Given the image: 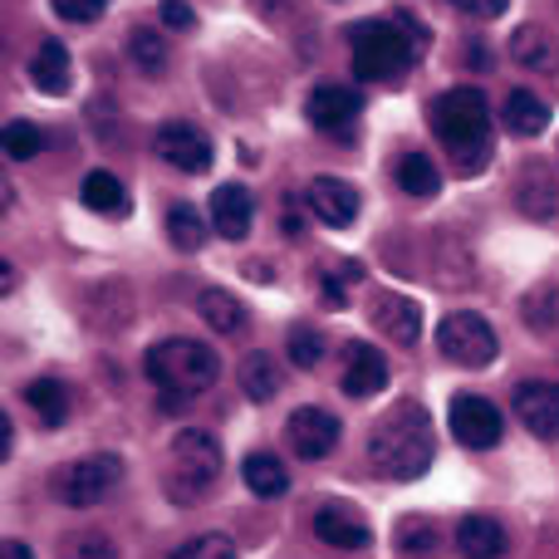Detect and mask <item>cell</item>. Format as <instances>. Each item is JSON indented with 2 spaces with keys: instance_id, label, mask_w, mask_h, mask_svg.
I'll return each instance as SVG.
<instances>
[{
  "instance_id": "obj_38",
  "label": "cell",
  "mask_w": 559,
  "mask_h": 559,
  "mask_svg": "<svg viewBox=\"0 0 559 559\" xmlns=\"http://www.w3.org/2000/svg\"><path fill=\"white\" fill-rule=\"evenodd\" d=\"M163 25L167 29H192L197 25V15H192V5H187V0H163Z\"/></svg>"
},
{
  "instance_id": "obj_29",
  "label": "cell",
  "mask_w": 559,
  "mask_h": 559,
  "mask_svg": "<svg viewBox=\"0 0 559 559\" xmlns=\"http://www.w3.org/2000/svg\"><path fill=\"white\" fill-rule=\"evenodd\" d=\"M167 236H173V246H182V251H202L206 246V222L197 216V206L177 202L173 212H167Z\"/></svg>"
},
{
  "instance_id": "obj_4",
  "label": "cell",
  "mask_w": 559,
  "mask_h": 559,
  "mask_svg": "<svg viewBox=\"0 0 559 559\" xmlns=\"http://www.w3.org/2000/svg\"><path fill=\"white\" fill-rule=\"evenodd\" d=\"M417 55H423V39H417L413 29L397 25L393 15L368 20V25H354V74L364 79V84L397 79Z\"/></svg>"
},
{
  "instance_id": "obj_36",
  "label": "cell",
  "mask_w": 559,
  "mask_h": 559,
  "mask_svg": "<svg viewBox=\"0 0 559 559\" xmlns=\"http://www.w3.org/2000/svg\"><path fill=\"white\" fill-rule=\"evenodd\" d=\"M55 5L59 20H69V25H88V20H98L108 10V0H49Z\"/></svg>"
},
{
  "instance_id": "obj_41",
  "label": "cell",
  "mask_w": 559,
  "mask_h": 559,
  "mask_svg": "<svg viewBox=\"0 0 559 559\" xmlns=\"http://www.w3.org/2000/svg\"><path fill=\"white\" fill-rule=\"evenodd\" d=\"M0 559H35V555H29V545H20V540H5V550H0Z\"/></svg>"
},
{
  "instance_id": "obj_15",
  "label": "cell",
  "mask_w": 559,
  "mask_h": 559,
  "mask_svg": "<svg viewBox=\"0 0 559 559\" xmlns=\"http://www.w3.org/2000/svg\"><path fill=\"white\" fill-rule=\"evenodd\" d=\"M388 388V358L373 344L344 348V393L348 397H378Z\"/></svg>"
},
{
  "instance_id": "obj_10",
  "label": "cell",
  "mask_w": 559,
  "mask_h": 559,
  "mask_svg": "<svg viewBox=\"0 0 559 559\" xmlns=\"http://www.w3.org/2000/svg\"><path fill=\"white\" fill-rule=\"evenodd\" d=\"M452 437L462 447H496L501 442V413L491 407V397L481 393H456L452 397Z\"/></svg>"
},
{
  "instance_id": "obj_2",
  "label": "cell",
  "mask_w": 559,
  "mask_h": 559,
  "mask_svg": "<svg viewBox=\"0 0 559 559\" xmlns=\"http://www.w3.org/2000/svg\"><path fill=\"white\" fill-rule=\"evenodd\" d=\"M432 133L447 143L456 173H481L486 157H491V108H486L481 88H452V94L432 98Z\"/></svg>"
},
{
  "instance_id": "obj_6",
  "label": "cell",
  "mask_w": 559,
  "mask_h": 559,
  "mask_svg": "<svg viewBox=\"0 0 559 559\" xmlns=\"http://www.w3.org/2000/svg\"><path fill=\"white\" fill-rule=\"evenodd\" d=\"M123 481V456L114 452H94V456H79V462H69L64 472L55 476V496L69 506V511H88V506H98L114 486Z\"/></svg>"
},
{
  "instance_id": "obj_16",
  "label": "cell",
  "mask_w": 559,
  "mask_h": 559,
  "mask_svg": "<svg viewBox=\"0 0 559 559\" xmlns=\"http://www.w3.org/2000/svg\"><path fill=\"white\" fill-rule=\"evenodd\" d=\"M251 212H255V202H251V192H246L241 182L216 187L212 206H206V216H212V226H216L222 241H241V236L251 231Z\"/></svg>"
},
{
  "instance_id": "obj_8",
  "label": "cell",
  "mask_w": 559,
  "mask_h": 559,
  "mask_svg": "<svg viewBox=\"0 0 559 559\" xmlns=\"http://www.w3.org/2000/svg\"><path fill=\"white\" fill-rule=\"evenodd\" d=\"M153 153L163 157L167 167H177V173L197 177V173H206V167H212V138H206L197 123H182V118H177V123L157 128Z\"/></svg>"
},
{
  "instance_id": "obj_24",
  "label": "cell",
  "mask_w": 559,
  "mask_h": 559,
  "mask_svg": "<svg viewBox=\"0 0 559 559\" xmlns=\"http://www.w3.org/2000/svg\"><path fill=\"white\" fill-rule=\"evenodd\" d=\"M515 202H521V212L535 216V222H550V216L559 212V192H555L550 177H545V167L521 173V182H515Z\"/></svg>"
},
{
  "instance_id": "obj_39",
  "label": "cell",
  "mask_w": 559,
  "mask_h": 559,
  "mask_svg": "<svg viewBox=\"0 0 559 559\" xmlns=\"http://www.w3.org/2000/svg\"><path fill=\"white\" fill-rule=\"evenodd\" d=\"M452 5L466 10V15H476V20H496V15H506L511 0H452Z\"/></svg>"
},
{
  "instance_id": "obj_11",
  "label": "cell",
  "mask_w": 559,
  "mask_h": 559,
  "mask_svg": "<svg viewBox=\"0 0 559 559\" xmlns=\"http://www.w3.org/2000/svg\"><path fill=\"white\" fill-rule=\"evenodd\" d=\"M305 206L314 222L334 226V231H344V226L358 222V187L344 182V177H314L305 192Z\"/></svg>"
},
{
  "instance_id": "obj_12",
  "label": "cell",
  "mask_w": 559,
  "mask_h": 559,
  "mask_svg": "<svg viewBox=\"0 0 559 559\" xmlns=\"http://www.w3.org/2000/svg\"><path fill=\"white\" fill-rule=\"evenodd\" d=\"M358 114H364V98L344 84H319L305 104V118L319 133H348V128L358 123Z\"/></svg>"
},
{
  "instance_id": "obj_1",
  "label": "cell",
  "mask_w": 559,
  "mask_h": 559,
  "mask_svg": "<svg viewBox=\"0 0 559 559\" xmlns=\"http://www.w3.org/2000/svg\"><path fill=\"white\" fill-rule=\"evenodd\" d=\"M368 462L388 481H417L432 466V423L423 403H397L368 437Z\"/></svg>"
},
{
  "instance_id": "obj_9",
  "label": "cell",
  "mask_w": 559,
  "mask_h": 559,
  "mask_svg": "<svg viewBox=\"0 0 559 559\" xmlns=\"http://www.w3.org/2000/svg\"><path fill=\"white\" fill-rule=\"evenodd\" d=\"M285 442L295 447L299 462H324L338 447V417L324 407H295L285 423Z\"/></svg>"
},
{
  "instance_id": "obj_17",
  "label": "cell",
  "mask_w": 559,
  "mask_h": 559,
  "mask_svg": "<svg viewBox=\"0 0 559 559\" xmlns=\"http://www.w3.org/2000/svg\"><path fill=\"white\" fill-rule=\"evenodd\" d=\"M314 535L324 545H334V550H368V545H373V531H368V525L358 521V511H348V506H319Z\"/></svg>"
},
{
  "instance_id": "obj_33",
  "label": "cell",
  "mask_w": 559,
  "mask_h": 559,
  "mask_svg": "<svg viewBox=\"0 0 559 559\" xmlns=\"http://www.w3.org/2000/svg\"><path fill=\"white\" fill-rule=\"evenodd\" d=\"M167 559H241L236 555V540L231 535H222V531H212V535H197V540H187V545H177Z\"/></svg>"
},
{
  "instance_id": "obj_21",
  "label": "cell",
  "mask_w": 559,
  "mask_h": 559,
  "mask_svg": "<svg viewBox=\"0 0 559 559\" xmlns=\"http://www.w3.org/2000/svg\"><path fill=\"white\" fill-rule=\"evenodd\" d=\"M501 118H506V128H511L515 138H535V133L550 128V104H545L540 94H531V88H515V94L506 98Z\"/></svg>"
},
{
  "instance_id": "obj_20",
  "label": "cell",
  "mask_w": 559,
  "mask_h": 559,
  "mask_svg": "<svg viewBox=\"0 0 559 559\" xmlns=\"http://www.w3.org/2000/svg\"><path fill=\"white\" fill-rule=\"evenodd\" d=\"M506 525L491 521V515H466L462 525H456V550L466 559H501L506 555Z\"/></svg>"
},
{
  "instance_id": "obj_3",
  "label": "cell",
  "mask_w": 559,
  "mask_h": 559,
  "mask_svg": "<svg viewBox=\"0 0 559 559\" xmlns=\"http://www.w3.org/2000/svg\"><path fill=\"white\" fill-rule=\"evenodd\" d=\"M143 373L163 388L167 407H173V403H187V397L206 393V388H216V378H222V358H216V348L202 344V338L177 334V338H163V344L147 348Z\"/></svg>"
},
{
  "instance_id": "obj_14",
  "label": "cell",
  "mask_w": 559,
  "mask_h": 559,
  "mask_svg": "<svg viewBox=\"0 0 559 559\" xmlns=\"http://www.w3.org/2000/svg\"><path fill=\"white\" fill-rule=\"evenodd\" d=\"M515 417L531 427V437L559 442V383H521L515 388Z\"/></svg>"
},
{
  "instance_id": "obj_19",
  "label": "cell",
  "mask_w": 559,
  "mask_h": 559,
  "mask_svg": "<svg viewBox=\"0 0 559 559\" xmlns=\"http://www.w3.org/2000/svg\"><path fill=\"white\" fill-rule=\"evenodd\" d=\"M69 79H74L69 49L59 45V39H45V45L35 49V59H29V84H35L39 94L59 98V94H69Z\"/></svg>"
},
{
  "instance_id": "obj_13",
  "label": "cell",
  "mask_w": 559,
  "mask_h": 559,
  "mask_svg": "<svg viewBox=\"0 0 559 559\" xmlns=\"http://www.w3.org/2000/svg\"><path fill=\"white\" fill-rule=\"evenodd\" d=\"M368 314H373V324L383 329L393 344L413 348L417 338H423V309L413 305L407 295H393V289H378L373 299H368Z\"/></svg>"
},
{
  "instance_id": "obj_25",
  "label": "cell",
  "mask_w": 559,
  "mask_h": 559,
  "mask_svg": "<svg viewBox=\"0 0 559 559\" xmlns=\"http://www.w3.org/2000/svg\"><path fill=\"white\" fill-rule=\"evenodd\" d=\"M246 486H251V496H261V501H275V496L289 491V476H285V462L271 452H251L241 466Z\"/></svg>"
},
{
  "instance_id": "obj_31",
  "label": "cell",
  "mask_w": 559,
  "mask_h": 559,
  "mask_svg": "<svg viewBox=\"0 0 559 559\" xmlns=\"http://www.w3.org/2000/svg\"><path fill=\"white\" fill-rule=\"evenodd\" d=\"M0 143H5V157H10V163H29V157L45 147V138H39L35 123H25V118H10L5 133H0Z\"/></svg>"
},
{
  "instance_id": "obj_30",
  "label": "cell",
  "mask_w": 559,
  "mask_h": 559,
  "mask_svg": "<svg viewBox=\"0 0 559 559\" xmlns=\"http://www.w3.org/2000/svg\"><path fill=\"white\" fill-rule=\"evenodd\" d=\"M128 55H133V64L143 69V74H163L167 69V45L157 29H133V35H128Z\"/></svg>"
},
{
  "instance_id": "obj_5",
  "label": "cell",
  "mask_w": 559,
  "mask_h": 559,
  "mask_svg": "<svg viewBox=\"0 0 559 559\" xmlns=\"http://www.w3.org/2000/svg\"><path fill=\"white\" fill-rule=\"evenodd\" d=\"M222 476V442L202 427H187L167 447V496L173 501H202Z\"/></svg>"
},
{
  "instance_id": "obj_23",
  "label": "cell",
  "mask_w": 559,
  "mask_h": 559,
  "mask_svg": "<svg viewBox=\"0 0 559 559\" xmlns=\"http://www.w3.org/2000/svg\"><path fill=\"white\" fill-rule=\"evenodd\" d=\"M197 314H202L216 334H241L246 329V305L231 289H202V295H197Z\"/></svg>"
},
{
  "instance_id": "obj_7",
  "label": "cell",
  "mask_w": 559,
  "mask_h": 559,
  "mask_svg": "<svg viewBox=\"0 0 559 559\" xmlns=\"http://www.w3.org/2000/svg\"><path fill=\"white\" fill-rule=\"evenodd\" d=\"M437 348L442 358H452L456 368H486L496 354H501V338H496L491 319L472 314V309H456L437 324Z\"/></svg>"
},
{
  "instance_id": "obj_22",
  "label": "cell",
  "mask_w": 559,
  "mask_h": 559,
  "mask_svg": "<svg viewBox=\"0 0 559 559\" xmlns=\"http://www.w3.org/2000/svg\"><path fill=\"white\" fill-rule=\"evenodd\" d=\"M84 206L98 216H108V222H123L133 206H128V187L118 182L114 173H88L84 177Z\"/></svg>"
},
{
  "instance_id": "obj_28",
  "label": "cell",
  "mask_w": 559,
  "mask_h": 559,
  "mask_svg": "<svg viewBox=\"0 0 559 559\" xmlns=\"http://www.w3.org/2000/svg\"><path fill=\"white\" fill-rule=\"evenodd\" d=\"M25 403L45 427H59L69 417V393H64V383H55V378H35V383L25 388Z\"/></svg>"
},
{
  "instance_id": "obj_34",
  "label": "cell",
  "mask_w": 559,
  "mask_h": 559,
  "mask_svg": "<svg viewBox=\"0 0 559 559\" xmlns=\"http://www.w3.org/2000/svg\"><path fill=\"white\" fill-rule=\"evenodd\" d=\"M285 348H289V358H295L299 368H319V358H324V338H319L309 324H295V329H289Z\"/></svg>"
},
{
  "instance_id": "obj_26",
  "label": "cell",
  "mask_w": 559,
  "mask_h": 559,
  "mask_svg": "<svg viewBox=\"0 0 559 559\" xmlns=\"http://www.w3.org/2000/svg\"><path fill=\"white\" fill-rule=\"evenodd\" d=\"M236 378H241V393L251 397V403H271V397L280 393V364L271 354H261V348L241 358V373Z\"/></svg>"
},
{
  "instance_id": "obj_37",
  "label": "cell",
  "mask_w": 559,
  "mask_h": 559,
  "mask_svg": "<svg viewBox=\"0 0 559 559\" xmlns=\"http://www.w3.org/2000/svg\"><path fill=\"white\" fill-rule=\"evenodd\" d=\"M358 265H344V275H354ZM319 295H324V305H334V309H344L348 305V289H344V280H334V271H324V280H319Z\"/></svg>"
},
{
  "instance_id": "obj_18",
  "label": "cell",
  "mask_w": 559,
  "mask_h": 559,
  "mask_svg": "<svg viewBox=\"0 0 559 559\" xmlns=\"http://www.w3.org/2000/svg\"><path fill=\"white\" fill-rule=\"evenodd\" d=\"M511 59L531 74H555L559 69V39L545 25H521L511 35Z\"/></svg>"
},
{
  "instance_id": "obj_40",
  "label": "cell",
  "mask_w": 559,
  "mask_h": 559,
  "mask_svg": "<svg viewBox=\"0 0 559 559\" xmlns=\"http://www.w3.org/2000/svg\"><path fill=\"white\" fill-rule=\"evenodd\" d=\"M305 212H309V206H305ZM305 212H285V236H295V241L305 236V226H309Z\"/></svg>"
},
{
  "instance_id": "obj_35",
  "label": "cell",
  "mask_w": 559,
  "mask_h": 559,
  "mask_svg": "<svg viewBox=\"0 0 559 559\" xmlns=\"http://www.w3.org/2000/svg\"><path fill=\"white\" fill-rule=\"evenodd\" d=\"M64 559H118V545L98 531H79L64 540Z\"/></svg>"
},
{
  "instance_id": "obj_27",
  "label": "cell",
  "mask_w": 559,
  "mask_h": 559,
  "mask_svg": "<svg viewBox=\"0 0 559 559\" xmlns=\"http://www.w3.org/2000/svg\"><path fill=\"white\" fill-rule=\"evenodd\" d=\"M397 187L407 197H437L442 192V173H437V163L427 153H403L397 157Z\"/></svg>"
},
{
  "instance_id": "obj_32",
  "label": "cell",
  "mask_w": 559,
  "mask_h": 559,
  "mask_svg": "<svg viewBox=\"0 0 559 559\" xmlns=\"http://www.w3.org/2000/svg\"><path fill=\"white\" fill-rule=\"evenodd\" d=\"M393 540H397V550H403V555H432L442 535H437V525L427 521V515H407V521L397 525Z\"/></svg>"
}]
</instances>
